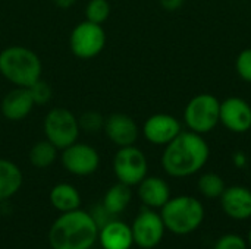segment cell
Wrapping results in <instances>:
<instances>
[{"label":"cell","instance_id":"obj_1","mask_svg":"<svg viewBox=\"0 0 251 249\" xmlns=\"http://www.w3.org/2000/svg\"><path fill=\"white\" fill-rule=\"evenodd\" d=\"M210 157V147L203 138L191 131H182L175 139L165 145L162 167L171 178L182 179L199 173Z\"/></svg>","mask_w":251,"mask_h":249},{"label":"cell","instance_id":"obj_2","mask_svg":"<svg viewBox=\"0 0 251 249\" xmlns=\"http://www.w3.org/2000/svg\"><path fill=\"white\" fill-rule=\"evenodd\" d=\"M99 238V226L81 208L62 213L49 230L51 249H91Z\"/></svg>","mask_w":251,"mask_h":249},{"label":"cell","instance_id":"obj_3","mask_svg":"<svg viewBox=\"0 0 251 249\" xmlns=\"http://www.w3.org/2000/svg\"><path fill=\"white\" fill-rule=\"evenodd\" d=\"M38 54L25 45H9L0 51V75L13 87L28 88L41 78Z\"/></svg>","mask_w":251,"mask_h":249},{"label":"cell","instance_id":"obj_4","mask_svg":"<svg viewBox=\"0 0 251 249\" xmlns=\"http://www.w3.org/2000/svg\"><path fill=\"white\" fill-rule=\"evenodd\" d=\"M162 220L165 227L174 235L185 236L200 227L204 220L203 204L190 195L171 197V200L162 207Z\"/></svg>","mask_w":251,"mask_h":249},{"label":"cell","instance_id":"obj_5","mask_svg":"<svg viewBox=\"0 0 251 249\" xmlns=\"http://www.w3.org/2000/svg\"><path fill=\"white\" fill-rule=\"evenodd\" d=\"M221 101L216 95L201 92L194 95L184 109V123L199 135L210 134L219 125Z\"/></svg>","mask_w":251,"mask_h":249},{"label":"cell","instance_id":"obj_6","mask_svg":"<svg viewBox=\"0 0 251 249\" xmlns=\"http://www.w3.org/2000/svg\"><path fill=\"white\" fill-rule=\"evenodd\" d=\"M43 132L57 150H63L78 141L81 129L78 117L66 107H53L43 120Z\"/></svg>","mask_w":251,"mask_h":249},{"label":"cell","instance_id":"obj_7","mask_svg":"<svg viewBox=\"0 0 251 249\" xmlns=\"http://www.w3.org/2000/svg\"><path fill=\"white\" fill-rule=\"evenodd\" d=\"M106 31L103 25L82 21L74 26L69 35V47L75 57L90 60L97 57L106 47Z\"/></svg>","mask_w":251,"mask_h":249},{"label":"cell","instance_id":"obj_8","mask_svg":"<svg viewBox=\"0 0 251 249\" xmlns=\"http://www.w3.org/2000/svg\"><path fill=\"white\" fill-rule=\"evenodd\" d=\"M113 173L118 182L128 186H137L149 172V161L146 154L135 145L122 147L113 157Z\"/></svg>","mask_w":251,"mask_h":249},{"label":"cell","instance_id":"obj_9","mask_svg":"<svg viewBox=\"0 0 251 249\" xmlns=\"http://www.w3.org/2000/svg\"><path fill=\"white\" fill-rule=\"evenodd\" d=\"M60 161L63 169L71 175L90 176L100 166V154L94 147L76 141L62 150Z\"/></svg>","mask_w":251,"mask_h":249},{"label":"cell","instance_id":"obj_10","mask_svg":"<svg viewBox=\"0 0 251 249\" xmlns=\"http://www.w3.org/2000/svg\"><path fill=\"white\" fill-rule=\"evenodd\" d=\"M131 230L134 244L138 248L153 249L162 242L166 227L160 214L151 208H146L135 217Z\"/></svg>","mask_w":251,"mask_h":249},{"label":"cell","instance_id":"obj_11","mask_svg":"<svg viewBox=\"0 0 251 249\" xmlns=\"http://www.w3.org/2000/svg\"><path fill=\"white\" fill-rule=\"evenodd\" d=\"M141 132L151 145L165 147L182 132V125L172 114L156 113L146 119Z\"/></svg>","mask_w":251,"mask_h":249},{"label":"cell","instance_id":"obj_12","mask_svg":"<svg viewBox=\"0 0 251 249\" xmlns=\"http://www.w3.org/2000/svg\"><path fill=\"white\" fill-rule=\"evenodd\" d=\"M219 123L232 134H246L251 129V106L241 97H228L221 101Z\"/></svg>","mask_w":251,"mask_h":249},{"label":"cell","instance_id":"obj_13","mask_svg":"<svg viewBox=\"0 0 251 249\" xmlns=\"http://www.w3.org/2000/svg\"><path fill=\"white\" fill-rule=\"evenodd\" d=\"M103 132L118 148L135 145L140 136V128L137 122L125 113H112L107 116Z\"/></svg>","mask_w":251,"mask_h":249},{"label":"cell","instance_id":"obj_14","mask_svg":"<svg viewBox=\"0 0 251 249\" xmlns=\"http://www.w3.org/2000/svg\"><path fill=\"white\" fill-rule=\"evenodd\" d=\"M221 205L228 217L234 220H247L251 217V191L240 185L225 188L221 195Z\"/></svg>","mask_w":251,"mask_h":249},{"label":"cell","instance_id":"obj_15","mask_svg":"<svg viewBox=\"0 0 251 249\" xmlns=\"http://www.w3.org/2000/svg\"><path fill=\"white\" fill-rule=\"evenodd\" d=\"M34 100L29 94L28 88H21V87H15L12 91H9L0 104V110L1 114L6 120L9 122H21L25 117H28V114L32 112L34 109Z\"/></svg>","mask_w":251,"mask_h":249},{"label":"cell","instance_id":"obj_16","mask_svg":"<svg viewBox=\"0 0 251 249\" xmlns=\"http://www.w3.org/2000/svg\"><path fill=\"white\" fill-rule=\"evenodd\" d=\"M97 241L103 249H131L134 245L131 227L115 219L99 229Z\"/></svg>","mask_w":251,"mask_h":249},{"label":"cell","instance_id":"obj_17","mask_svg":"<svg viewBox=\"0 0 251 249\" xmlns=\"http://www.w3.org/2000/svg\"><path fill=\"white\" fill-rule=\"evenodd\" d=\"M137 186L138 198L147 208H162L171 200V188L162 178L146 176Z\"/></svg>","mask_w":251,"mask_h":249},{"label":"cell","instance_id":"obj_18","mask_svg":"<svg viewBox=\"0 0 251 249\" xmlns=\"http://www.w3.org/2000/svg\"><path fill=\"white\" fill-rule=\"evenodd\" d=\"M24 183V175L19 166L7 158H0V203L16 195Z\"/></svg>","mask_w":251,"mask_h":249},{"label":"cell","instance_id":"obj_19","mask_svg":"<svg viewBox=\"0 0 251 249\" xmlns=\"http://www.w3.org/2000/svg\"><path fill=\"white\" fill-rule=\"evenodd\" d=\"M50 203L57 211L68 213L81 207V195L74 185L62 182L51 188Z\"/></svg>","mask_w":251,"mask_h":249},{"label":"cell","instance_id":"obj_20","mask_svg":"<svg viewBox=\"0 0 251 249\" xmlns=\"http://www.w3.org/2000/svg\"><path fill=\"white\" fill-rule=\"evenodd\" d=\"M131 198H132L131 186L118 182L106 191L101 204L115 217V216L122 214L126 210V207L131 203Z\"/></svg>","mask_w":251,"mask_h":249},{"label":"cell","instance_id":"obj_21","mask_svg":"<svg viewBox=\"0 0 251 249\" xmlns=\"http://www.w3.org/2000/svg\"><path fill=\"white\" fill-rule=\"evenodd\" d=\"M57 153L59 150L50 141L43 139L31 147L28 153V158L31 166H34L35 169H47L53 166L54 161L57 160Z\"/></svg>","mask_w":251,"mask_h":249},{"label":"cell","instance_id":"obj_22","mask_svg":"<svg viewBox=\"0 0 251 249\" xmlns=\"http://www.w3.org/2000/svg\"><path fill=\"white\" fill-rule=\"evenodd\" d=\"M199 191L203 197L209 198V200H215V198H221V195L225 191V181L213 172H207L203 173L199 179Z\"/></svg>","mask_w":251,"mask_h":249},{"label":"cell","instance_id":"obj_23","mask_svg":"<svg viewBox=\"0 0 251 249\" xmlns=\"http://www.w3.org/2000/svg\"><path fill=\"white\" fill-rule=\"evenodd\" d=\"M106 117L96 112V110H87L78 117V125L81 132L84 134H99L104 128Z\"/></svg>","mask_w":251,"mask_h":249},{"label":"cell","instance_id":"obj_24","mask_svg":"<svg viewBox=\"0 0 251 249\" xmlns=\"http://www.w3.org/2000/svg\"><path fill=\"white\" fill-rule=\"evenodd\" d=\"M110 10L107 0H90L85 6V19L103 25L110 16Z\"/></svg>","mask_w":251,"mask_h":249},{"label":"cell","instance_id":"obj_25","mask_svg":"<svg viewBox=\"0 0 251 249\" xmlns=\"http://www.w3.org/2000/svg\"><path fill=\"white\" fill-rule=\"evenodd\" d=\"M29 94L34 100L35 106H46L47 103H50L51 97H53V90L50 87V84H47L44 79H38L35 81L31 87H28Z\"/></svg>","mask_w":251,"mask_h":249},{"label":"cell","instance_id":"obj_26","mask_svg":"<svg viewBox=\"0 0 251 249\" xmlns=\"http://www.w3.org/2000/svg\"><path fill=\"white\" fill-rule=\"evenodd\" d=\"M235 70L243 81L251 84V48H244L237 56Z\"/></svg>","mask_w":251,"mask_h":249},{"label":"cell","instance_id":"obj_27","mask_svg":"<svg viewBox=\"0 0 251 249\" xmlns=\"http://www.w3.org/2000/svg\"><path fill=\"white\" fill-rule=\"evenodd\" d=\"M213 249H249V244L238 235H225L218 239Z\"/></svg>","mask_w":251,"mask_h":249},{"label":"cell","instance_id":"obj_28","mask_svg":"<svg viewBox=\"0 0 251 249\" xmlns=\"http://www.w3.org/2000/svg\"><path fill=\"white\" fill-rule=\"evenodd\" d=\"M90 214H91V217L94 219V222L97 223V226H99V229L101 227V226H104L107 222H110L112 219H113V216L103 207V204H97L91 211H88Z\"/></svg>","mask_w":251,"mask_h":249},{"label":"cell","instance_id":"obj_29","mask_svg":"<svg viewBox=\"0 0 251 249\" xmlns=\"http://www.w3.org/2000/svg\"><path fill=\"white\" fill-rule=\"evenodd\" d=\"M160 6L168 10V12H175L178 9H181L185 3V0H159Z\"/></svg>","mask_w":251,"mask_h":249},{"label":"cell","instance_id":"obj_30","mask_svg":"<svg viewBox=\"0 0 251 249\" xmlns=\"http://www.w3.org/2000/svg\"><path fill=\"white\" fill-rule=\"evenodd\" d=\"M76 1H78V0H51V3H53L54 6L60 7V9H68V7H71V6H74Z\"/></svg>","mask_w":251,"mask_h":249},{"label":"cell","instance_id":"obj_31","mask_svg":"<svg viewBox=\"0 0 251 249\" xmlns=\"http://www.w3.org/2000/svg\"><path fill=\"white\" fill-rule=\"evenodd\" d=\"M234 163H235L237 167H244L246 163H247L246 154H244V153H235V156H234Z\"/></svg>","mask_w":251,"mask_h":249},{"label":"cell","instance_id":"obj_32","mask_svg":"<svg viewBox=\"0 0 251 249\" xmlns=\"http://www.w3.org/2000/svg\"><path fill=\"white\" fill-rule=\"evenodd\" d=\"M247 244H249V247L251 248V229H250V233H249V241H247Z\"/></svg>","mask_w":251,"mask_h":249}]
</instances>
